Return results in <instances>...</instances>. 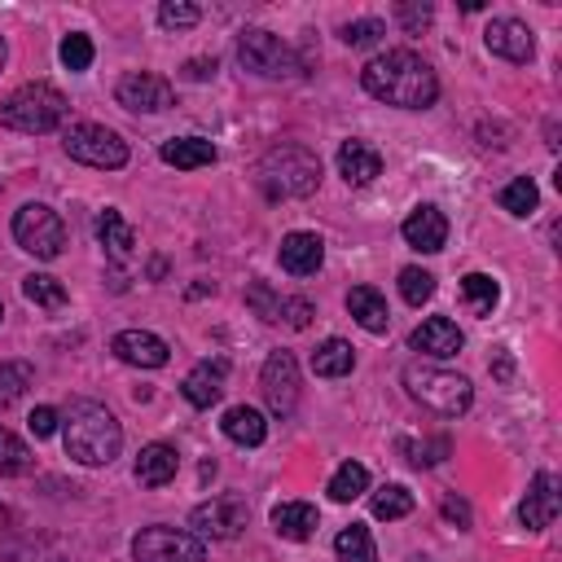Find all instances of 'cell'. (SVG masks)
I'll use <instances>...</instances> for the list:
<instances>
[{
  "label": "cell",
  "mask_w": 562,
  "mask_h": 562,
  "mask_svg": "<svg viewBox=\"0 0 562 562\" xmlns=\"http://www.w3.org/2000/svg\"><path fill=\"white\" fill-rule=\"evenodd\" d=\"M360 83L369 97L386 101V105H400V110H426L435 105L439 97V79L430 70L426 57H417L413 48H391V53H378L364 70H360Z\"/></svg>",
  "instance_id": "obj_1"
},
{
  "label": "cell",
  "mask_w": 562,
  "mask_h": 562,
  "mask_svg": "<svg viewBox=\"0 0 562 562\" xmlns=\"http://www.w3.org/2000/svg\"><path fill=\"white\" fill-rule=\"evenodd\" d=\"M61 443H66V457H75L79 465H110L123 448V426L105 404L75 400L61 422Z\"/></svg>",
  "instance_id": "obj_2"
},
{
  "label": "cell",
  "mask_w": 562,
  "mask_h": 562,
  "mask_svg": "<svg viewBox=\"0 0 562 562\" xmlns=\"http://www.w3.org/2000/svg\"><path fill=\"white\" fill-rule=\"evenodd\" d=\"M255 180L263 189V198L272 202H285V198H307L316 193L321 184V158L303 145H272L259 167H255Z\"/></svg>",
  "instance_id": "obj_3"
},
{
  "label": "cell",
  "mask_w": 562,
  "mask_h": 562,
  "mask_svg": "<svg viewBox=\"0 0 562 562\" xmlns=\"http://www.w3.org/2000/svg\"><path fill=\"white\" fill-rule=\"evenodd\" d=\"M404 386H408V395H413L422 408H430V413H439V417H461V413L474 404L470 378L448 373V369H435V364H422V360L404 364Z\"/></svg>",
  "instance_id": "obj_4"
},
{
  "label": "cell",
  "mask_w": 562,
  "mask_h": 562,
  "mask_svg": "<svg viewBox=\"0 0 562 562\" xmlns=\"http://www.w3.org/2000/svg\"><path fill=\"white\" fill-rule=\"evenodd\" d=\"M66 110L70 105L53 83H22L0 105V123L13 127V132H26V136H44V132L66 123Z\"/></svg>",
  "instance_id": "obj_5"
},
{
  "label": "cell",
  "mask_w": 562,
  "mask_h": 562,
  "mask_svg": "<svg viewBox=\"0 0 562 562\" xmlns=\"http://www.w3.org/2000/svg\"><path fill=\"white\" fill-rule=\"evenodd\" d=\"M237 61H241V70H250L259 79H299L303 75L299 53L290 44H281L272 31H259V26L237 35Z\"/></svg>",
  "instance_id": "obj_6"
},
{
  "label": "cell",
  "mask_w": 562,
  "mask_h": 562,
  "mask_svg": "<svg viewBox=\"0 0 562 562\" xmlns=\"http://www.w3.org/2000/svg\"><path fill=\"white\" fill-rule=\"evenodd\" d=\"M61 149L75 162L97 167V171H119L127 162V140L105 123H70L61 132Z\"/></svg>",
  "instance_id": "obj_7"
},
{
  "label": "cell",
  "mask_w": 562,
  "mask_h": 562,
  "mask_svg": "<svg viewBox=\"0 0 562 562\" xmlns=\"http://www.w3.org/2000/svg\"><path fill=\"white\" fill-rule=\"evenodd\" d=\"M13 241H18L26 255H35V259H57L61 246H66V224H61V215H57L53 206L26 202V206H18V215H13Z\"/></svg>",
  "instance_id": "obj_8"
},
{
  "label": "cell",
  "mask_w": 562,
  "mask_h": 562,
  "mask_svg": "<svg viewBox=\"0 0 562 562\" xmlns=\"http://www.w3.org/2000/svg\"><path fill=\"white\" fill-rule=\"evenodd\" d=\"M132 558L136 562H206V540H198L193 531L154 522V527H140L136 531Z\"/></svg>",
  "instance_id": "obj_9"
},
{
  "label": "cell",
  "mask_w": 562,
  "mask_h": 562,
  "mask_svg": "<svg viewBox=\"0 0 562 562\" xmlns=\"http://www.w3.org/2000/svg\"><path fill=\"white\" fill-rule=\"evenodd\" d=\"M246 518H250L246 501L228 492V496H211V501L193 505L189 527H193V536H198V540H206V536H211V540H233V536H241Z\"/></svg>",
  "instance_id": "obj_10"
},
{
  "label": "cell",
  "mask_w": 562,
  "mask_h": 562,
  "mask_svg": "<svg viewBox=\"0 0 562 562\" xmlns=\"http://www.w3.org/2000/svg\"><path fill=\"white\" fill-rule=\"evenodd\" d=\"M259 391H263V404L272 408V417H290L299 408V364L290 351H272L263 360Z\"/></svg>",
  "instance_id": "obj_11"
},
{
  "label": "cell",
  "mask_w": 562,
  "mask_h": 562,
  "mask_svg": "<svg viewBox=\"0 0 562 562\" xmlns=\"http://www.w3.org/2000/svg\"><path fill=\"white\" fill-rule=\"evenodd\" d=\"M114 97H119V105L132 110V114H158V110H167V105L176 101V88H171L162 75H154V70H127V75L114 83Z\"/></svg>",
  "instance_id": "obj_12"
},
{
  "label": "cell",
  "mask_w": 562,
  "mask_h": 562,
  "mask_svg": "<svg viewBox=\"0 0 562 562\" xmlns=\"http://www.w3.org/2000/svg\"><path fill=\"white\" fill-rule=\"evenodd\" d=\"M558 509H562V483H558V474L540 470V474L531 479L522 505H518V522H522L527 531H544V527L558 518Z\"/></svg>",
  "instance_id": "obj_13"
},
{
  "label": "cell",
  "mask_w": 562,
  "mask_h": 562,
  "mask_svg": "<svg viewBox=\"0 0 562 562\" xmlns=\"http://www.w3.org/2000/svg\"><path fill=\"white\" fill-rule=\"evenodd\" d=\"M483 44H487V53H496V57H505V61H514V66H522V61L536 57L531 26L518 22V18H492L487 31H483Z\"/></svg>",
  "instance_id": "obj_14"
},
{
  "label": "cell",
  "mask_w": 562,
  "mask_h": 562,
  "mask_svg": "<svg viewBox=\"0 0 562 562\" xmlns=\"http://www.w3.org/2000/svg\"><path fill=\"white\" fill-rule=\"evenodd\" d=\"M400 233H404V241H408L413 250L435 255V250H443V241H448V220H443V211H439V206L422 202V206H413V211L404 215Z\"/></svg>",
  "instance_id": "obj_15"
},
{
  "label": "cell",
  "mask_w": 562,
  "mask_h": 562,
  "mask_svg": "<svg viewBox=\"0 0 562 562\" xmlns=\"http://www.w3.org/2000/svg\"><path fill=\"white\" fill-rule=\"evenodd\" d=\"M110 351L123 364H136V369H162L171 360V347L158 334H149V329H123V334H114Z\"/></svg>",
  "instance_id": "obj_16"
},
{
  "label": "cell",
  "mask_w": 562,
  "mask_h": 562,
  "mask_svg": "<svg viewBox=\"0 0 562 562\" xmlns=\"http://www.w3.org/2000/svg\"><path fill=\"white\" fill-rule=\"evenodd\" d=\"M408 347L422 351V356L448 360V356H457V351L465 347V334H461L457 321H448V316H426V321L408 334Z\"/></svg>",
  "instance_id": "obj_17"
},
{
  "label": "cell",
  "mask_w": 562,
  "mask_h": 562,
  "mask_svg": "<svg viewBox=\"0 0 562 562\" xmlns=\"http://www.w3.org/2000/svg\"><path fill=\"white\" fill-rule=\"evenodd\" d=\"M277 259H281V268L290 277H312L325 263V241L316 233H285Z\"/></svg>",
  "instance_id": "obj_18"
},
{
  "label": "cell",
  "mask_w": 562,
  "mask_h": 562,
  "mask_svg": "<svg viewBox=\"0 0 562 562\" xmlns=\"http://www.w3.org/2000/svg\"><path fill=\"white\" fill-rule=\"evenodd\" d=\"M338 171H342L347 184H373L382 176V154L369 140L351 136V140L338 145Z\"/></svg>",
  "instance_id": "obj_19"
},
{
  "label": "cell",
  "mask_w": 562,
  "mask_h": 562,
  "mask_svg": "<svg viewBox=\"0 0 562 562\" xmlns=\"http://www.w3.org/2000/svg\"><path fill=\"white\" fill-rule=\"evenodd\" d=\"M224 373H228L224 360H202V364H193V369L184 373V382H180L184 400H189L193 408H211V404H220V395H224Z\"/></svg>",
  "instance_id": "obj_20"
},
{
  "label": "cell",
  "mask_w": 562,
  "mask_h": 562,
  "mask_svg": "<svg viewBox=\"0 0 562 562\" xmlns=\"http://www.w3.org/2000/svg\"><path fill=\"white\" fill-rule=\"evenodd\" d=\"M180 470V452L171 443H145L136 452V483L140 487H167Z\"/></svg>",
  "instance_id": "obj_21"
},
{
  "label": "cell",
  "mask_w": 562,
  "mask_h": 562,
  "mask_svg": "<svg viewBox=\"0 0 562 562\" xmlns=\"http://www.w3.org/2000/svg\"><path fill=\"white\" fill-rule=\"evenodd\" d=\"M97 237H101V246H105V255H110L114 263H127V259L136 255V228H132L114 206H105V211L97 215Z\"/></svg>",
  "instance_id": "obj_22"
},
{
  "label": "cell",
  "mask_w": 562,
  "mask_h": 562,
  "mask_svg": "<svg viewBox=\"0 0 562 562\" xmlns=\"http://www.w3.org/2000/svg\"><path fill=\"white\" fill-rule=\"evenodd\" d=\"M347 312H351L356 325L369 329V334H386V329H391L386 299H382V290H373V285H351V294H347Z\"/></svg>",
  "instance_id": "obj_23"
},
{
  "label": "cell",
  "mask_w": 562,
  "mask_h": 562,
  "mask_svg": "<svg viewBox=\"0 0 562 562\" xmlns=\"http://www.w3.org/2000/svg\"><path fill=\"white\" fill-rule=\"evenodd\" d=\"M316 527H321V514L307 501H281L272 509V531L285 536V540H307Z\"/></svg>",
  "instance_id": "obj_24"
},
{
  "label": "cell",
  "mask_w": 562,
  "mask_h": 562,
  "mask_svg": "<svg viewBox=\"0 0 562 562\" xmlns=\"http://www.w3.org/2000/svg\"><path fill=\"white\" fill-rule=\"evenodd\" d=\"M162 162L167 167H180V171H193V167H211L215 162V145L202 140V136H176V140H162Z\"/></svg>",
  "instance_id": "obj_25"
},
{
  "label": "cell",
  "mask_w": 562,
  "mask_h": 562,
  "mask_svg": "<svg viewBox=\"0 0 562 562\" xmlns=\"http://www.w3.org/2000/svg\"><path fill=\"white\" fill-rule=\"evenodd\" d=\"M220 426H224V435H228L233 443H241V448H259V443L268 439V422H263V413H259V408H250V404L228 408Z\"/></svg>",
  "instance_id": "obj_26"
},
{
  "label": "cell",
  "mask_w": 562,
  "mask_h": 562,
  "mask_svg": "<svg viewBox=\"0 0 562 562\" xmlns=\"http://www.w3.org/2000/svg\"><path fill=\"white\" fill-rule=\"evenodd\" d=\"M356 369V351H351V342H342V338H325L316 351H312V373L316 378H347Z\"/></svg>",
  "instance_id": "obj_27"
},
{
  "label": "cell",
  "mask_w": 562,
  "mask_h": 562,
  "mask_svg": "<svg viewBox=\"0 0 562 562\" xmlns=\"http://www.w3.org/2000/svg\"><path fill=\"white\" fill-rule=\"evenodd\" d=\"M461 299H465V307H470L474 316H492L496 303H501V285H496V277H487V272H465V277H461Z\"/></svg>",
  "instance_id": "obj_28"
},
{
  "label": "cell",
  "mask_w": 562,
  "mask_h": 562,
  "mask_svg": "<svg viewBox=\"0 0 562 562\" xmlns=\"http://www.w3.org/2000/svg\"><path fill=\"white\" fill-rule=\"evenodd\" d=\"M22 294H26L35 307H44V312H61V307L70 303L66 285H61L57 277H48V272H31V277L22 281Z\"/></svg>",
  "instance_id": "obj_29"
},
{
  "label": "cell",
  "mask_w": 562,
  "mask_h": 562,
  "mask_svg": "<svg viewBox=\"0 0 562 562\" xmlns=\"http://www.w3.org/2000/svg\"><path fill=\"white\" fill-rule=\"evenodd\" d=\"M369 492V470L360 465V461H342L338 470H334V479H329V496L338 501V505H351V501H360Z\"/></svg>",
  "instance_id": "obj_30"
},
{
  "label": "cell",
  "mask_w": 562,
  "mask_h": 562,
  "mask_svg": "<svg viewBox=\"0 0 562 562\" xmlns=\"http://www.w3.org/2000/svg\"><path fill=\"white\" fill-rule=\"evenodd\" d=\"M334 553H338V562H378V549H373V536L364 522L342 527L334 540Z\"/></svg>",
  "instance_id": "obj_31"
},
{
  "label": "cell",
  "mask_w": 562,
  "mask_h": 562,
  "mask_svg": "<svg viewBox=\"0 0 562 562\" xmlns=\"http://www.w3.org/2000/svg\"><path fill=\"white\" fill-rule=\"evenodd\" d=\"M31 382H35V369L26 360H0V413L13 408Z\"/></svg>",
  "instance_id": "obj_32"
},
{
  "label": "cell",
  "mask_w": 562,
  "mask_h": 562,
  "mask_svg": "<svg viewBox=\"0 0 562 562\" xmlns=\"http://www.w3.org/2000/svg\"><path fill=\"white\" fill-rule=\"evenodd\" d=\"M501 206H505L509 215H531V211L540 206V189H536V180H531V176H514V180L501 189Z\"/></svg>",
  "instance_id": "obj_33"
},
{
  "label": "cell",
  "mask_w": 562,
  "mask_h": 562,
  "mask_svg": "<svg viewBox=\"0 0 562 562\" xmlns=\"http://www.w3.org/2000/svg\"><path fill=\"white\" fill-rule=\"evenodd\" d=\"M404 514H413V492H408V487L386 483V487L373 492V518L395 522V518H404Z\"/></svg>",
  "instance_id": "obj_34"
},
{
  "label": "cell",
  "mask_w": 562,
  "mask_h": 562,
  "mask_svg": "<svg viewBox=\"0 0 562 562\" xmlns=\"http://www.w3.org/2000/svg\"><path fill=\"white\" fill-rule=\"evenodd\" d=\"M31 461H35V457H31V448H26L13 430H4V426H0V474H4V479L31 474Z\"/></svg>",
  "instance_id": "obj_35"
},
{
  "label": "cell",
  "mask_w": 562,
  "mask_h": 562,
  "mask_svg": "<svg viewBox=\"0 0 562 562\" xmlns=\"http://www.w3.org/2000/svg\"><path fill=\"white\" fill-rule=\"evenodd\" d=\"M448 439L443 435H435V439H400V452H404V461L408 465H417V470H426V465H435V461H443L448 457Z\"/></svg>",
  "instance_id": "obj_36"
},
{
  "label": "cell",
  "mask_w": 562,
  "mask_h": 562,
  "mask_svg": "<svg viewBox=\"0 0 562 562\" xmlns=\"http://www.w3.org/2000/svg\"><path fill=\"white\" fill-rule=\"evenodd\" d=\"M400 294L408 307H422L435 299V277L426 268H400Z\"/></svg>",
  "instance_id": "obj_37"
},
{
  "label": "cell",
  "mask_w": 562,
  "mask_h": 562,
  "mask_svg": "<svg viewBox=\"0 0 562 562\" xmlns=\"http://www.w3.org/2000/svg\"><path fill=\"white\" fill-rule=\"evenodd\" d=\"M246 303L255 307V316H259V321L277 325V321H281V303H285V299H281V294H272V285H268V281H250V285H246Z\"/></svg>",
  "instance_id": "obj_38"
},
{
  "label": "cell",
  "mask_w": 562,
  "mask_h": 562,
  "mask_svg": "<svg viewBox=\"0 0 562 562\" xmlns=\"http://www.w3.org/2000/svg\"><path fill=\"white\" fill-rule=\"evenodd\" d=\"M158 22H162L167 31H189V26L202 22V9L189 4V0H162V4H158Z\"/></svg>",
  "instance_id": "obj_39"
},
{
  "label": "cell",
  "mask_w": 562,
  "mask_h": 562,
  "mask_svg": "<svg viewBox=\"0 0 562 562\" xmlns=\"http://www.w3.org/2000/svg\"><path fill=\"white\" fill-rule=\"evenodd\" d=\"M57 57H61V66H66V70H88V66H92V40H88V35H79V31H70V35L61 40Z\"/></svg>",
  "instance_id": "obj_40"
},
{
  "label": "cell",
  "mask_w": 562,
  "mask_h": 562,
  "mask_svg": "<svg viewBox=\"0 0 562 562\" xmlns=\"http://www.w3.org/2000/svg\"><path fill=\"white\" fill-rule=\"evenodd\" d=\"M338 35H342V44H351V48H369V44H378V40L386 35V26H382L378 18H360V22H347Z\"/></svg>",
  "instance_id": "obj_41"
},
{
  "label": "cell",
  "mask_w": 562,
  "mask_h": 562,
  "mask_svg": "<svg viewBox=\"0 0 562 562\" xmlns=\"http://www.w3.org/2000/svg\"><path fill=\"white\" fill-rule=\"evenodd\" d=\"M395 18H400V26H404L408 35H422V31L430 26L435 9H430V4H395Z\"/></svg>",
  "instance_id": "obj_42"
},
{
  "label": "cell",
  "mask_w": 562,
  "mask_h": 562,
  "mask_svg": "<svg viewBox=\"0 0 562 562\" xmlns=\"http://www.w3.org/2000/svg\"><path fill=\"white\" fill-rule=\"evenodd\" d=\"M312 316H316V312H312V303H307V299H285V303H281V321H285L290 329H307V325H312Z\"/></svg>",
  "instance_id": "obj_43"
},
{
  "label": "cell",
  "mask_w": 562,
  "mask_h": 562,
  "mask_svg": "<svg viewBox=\"0 0 562 562\" xmlns=\"http://www.w3.org/2000/svg\"><path fill=\"white\" fill-rule=\"evenodd\" d=\"M26 426H31V435H35V439H48V435L57 430V408H48V404H40V408H31V417H26Z\"/></svg>",
  "instance_id": "obj_44"
},
{
  "label": "cell",
  "mask_w": 562,
  "mask_h": 562,
  "mask_svg": "<svg viewBox=\"0 0 562 562\" xmlns=\"http://www.w3.org/2000/svg\"><path fill=\"white\" fill-rule=\"evenodd\" d=\"M443 518L457 522V527H470V505L461 496H443Z\"/></svg>",
  "instance_id": "obj_45"
},
{
  "label": "cell",
  "mask_w": 562,
  "mask_h": 562,
  "mask_svg": "<svg viewBox=\"0 0 562 562\" xmlns=\"http://www.w3.org/2000/svg\"><path fill=\"white\" fill-rule=\"evenodd\" d=\"M184 75H189V79H211V75H215V57H211V61H206V57H193V61L184 66Z\"/></svg>",
  "instance_id": "obj_46"
},
{
  "label": "cell",
  "mask_w": 562,
  "mask_h": 562,
  "mask_svg": "<svg viewBox=\"0 0 562 562\" xmlns=\"http://www.w3.org/2000/svg\"><path fill=\"white\" fill-rule=\"evenodd\" d=\"M509 373H514V364H509V356H496V378H501V382H505V378H509Z\"/></svg>",
  "instance_id": "obj_47"
},
{
  "label": "cell",
  "mask_w": 562,
  "mask_h": 562,
  "mask_svg": "<svg viewBox=\"0 0 562 562\" xmlns=\"http://www.w3.org/2000/svg\"><path fill=\"white\" fill-rule=\"evenodd\" d=\"M9 518H13V514H9V505H0V536L9 531Z\"/></svg>",
  "instance_id": "obj_48"
},
{
  "label": "cell",
  "mask_w": 562,
  "mask_h": 562,
  "mask_svg": "<svg viewBox=\"0 0 562 562\" xmlns=\"http://www.w3.org/2000/svg\"><path fill=\"white\" fill-rule=\"evenodd\" d=\"M4 57H9V48H4V40H0V66H4Z\"/></svg>",
  "instance_id": "obj_49"
},
{
  "label": "cell",
  "mask_w": 562,
  "mask_h": 562,
  "mask_svg": "<svg viewBox=\"0 0 562 562\" xmlns=\"http://www.w3.org/2000/svg\"><path fill=\"white\" fill-rule=\"evenodd\" d=\"M413 562H426V558H413Z\"/></svg>",
  "instance_id": "obj_50"
},
{
  "label": "cell",
  "mask_w": 562,
  "mask_h": 562,
  "mask_svg": "<svg viewBox=\"0 0 562 562\" xmlns=\"http://www.w3.org/2000/svg\"><path fill=\"white\" fill-rule=\"evenodd\" d=\"M0 316H4V303H0Z\"/></svg>",
  "instance_id": "obj_51"
}]
</instances>
